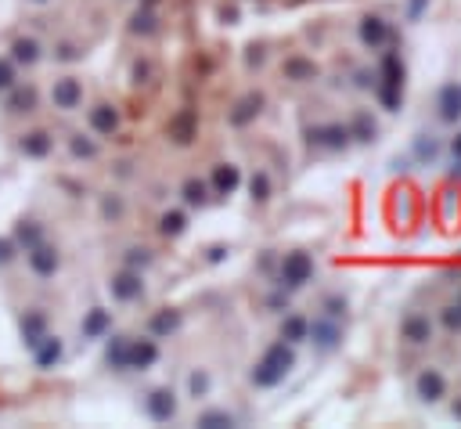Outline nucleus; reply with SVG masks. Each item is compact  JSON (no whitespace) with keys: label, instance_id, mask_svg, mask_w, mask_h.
Masks as SVG:
<instances>
[{"label":"nucleus","instance_id":"dca6fc26","mask_svg":"<svg viewBox=\"0 0 461 429\" xmlns=\"http://www.w3.org/2000/svg\"><path fill=\"white\" fill-rule=\"evenodd\" d=\"M263 112V94H245L242 101L231 109V123L234 127H249V123Z\"/></svg>","mask_w":461,"mask_h":429},{"label":"nucleus","instance_id":"f3484780","mask_svg":"<svg viewBox=\"0 0 461 429\" xmlns=\"http://www.w3.org/2000/svg\"><path fill=\"white\" fill-rule=\"evenodd\" d=\"M11 238H15V245L22 249V253H29L33 245H40V242H44V224H40V220H18Z\"/></svg>","mask_w":461,"mask_h":429},{"label":"nucleus","instance_id":"b1692460","mask_svg":"<svg viewBox=\"0 0 461 429\" xmlns=\"http://www.w3.org/2000/svg\"><path fill=\"white\" fill-rule=\"evenodd\" d=\"M306 335H313V343H318L321 350H331L339 343V329L331 325V321H313V325L306 329Z\"/></svg>","mask_w":461,"mask_h":429},{"label":"nucleus","instance_id":"f8f14e48","mask_svg":"<svg viewBox=\"0 0 461 429\" xmlns=\"http://www.w3.org/2000/svg\"><path fill=\"white\" fill-rule=\"evenodd\" d=\"M18 152L26 159H47L54 152V137L47 130H29V134H22V141H18Z\"/></svg>","mask_w":461,"mask_h":429},{"label":"nucleus","instance_id":"6ab92c4d","mask_svg":"<svg viewBox=\"0 0 461 429\" xmlns=\"http://www.w3.org/2000/svg\"><path fill=\"white\" fill-rule=\"evenodd\" d=\"M238 181H242V173H238V166H231V163H220L216 170H213V191L216 195H231L234 188H238Z\"/></svg>","mask_w":461,"mask_h":429},{"label":"nucleus","instance_id":"c85d7f7f","mask_svg":"<svg viewBox=\"0 0 461 429\" xmlns=\"http://www.w3.org/2000/svg\"><path fill=\"white\" fill-rule=\"evenodd\" d=\"M180 195H184V202L188 206H206L209 202V184L206 181H184V188H180Z\"/></svg>","mask_w":461,"mask_h":429},{"label":"nucleus","instance_id":"cd10ccee","mask_svg":"<svg viewBox=\"0 0 461 429\" xmlns=\"http://www.w3.org/2000/svg\"><path fill=\"white\" fill-rule=\"evenodd\" d=\"M385 37H390V29H385L382 19H364V22H360V40H364V44L379 47V44H385Z\"/></svg>","mask_w":461,"mask_h":429},{"label":"nucleus","instance_id":"a878e982","mask_svg":"<svg viewBox=\"0 0 461 429\" xmlns=\"http://www.w3.org/2000/svg\"><path fill=\"white\" fill-rule=\"evenodd\" d=\"M306 329H310V325H306L299 314H288V317L281 321V339L296 347V343H303V339H306Z\"/></svg>","mask_w":461,"mask_h":429},{"label":"nucleus","instance_id":"412c9836","mask_svg":"<svg viewBox=\"0 0 461 429\" xmlns=\"http://www.w3.org/2000/svg\"><path fill=\"white\" fill-rule=\"evenodd\" d=\"M98 141L87 137V134H69V155L72 159H83V163H90V159H98Z\"/></svg>","mask_w":461,"mask_h":429},{"label":"nucleus","instance_id":"2eb2a0df","mask_svg":"<svg viewBox=\"0 0 461 429\" xmlns=\"http://www.w3.org/2000/svg\"><path fill=\"white\" fill-rule=\"evenodd\" d=\"M47 332H51V329H47V314H44V310H36V307H33V310L22 314V343H26L29 350L40 343Z\"/></svg>","mask_w":461,"mask_h":429},{"label":"nucleus","instance_id":"7ed1b4c3","mask_svg":"<svg viewBox=\"0 0 461 429\" xmlns=\"http://www.w3.org/2000/svg\"><path fill=\"white\" fill-rule=\"evenodd\" d=\"M310 278H313V260L306 253H288L281 260V285L285 289H303Z\"/></svg>","mask_w":461,"mask_h":429},{"label":"nucleus","instance_id":"79ce46f5","mask_svg":"<svg viewBox=\"0 0 461 429\" xmlns=\"http://www.w3.org/2000/svg\"><path fill=\"white\" fill-rule=\"evenodd\" d=\"M54 58H62V62H76V58H80V51L72 47V44H62V47H58V55H54Z\"/></svg>","mask_w":461,"mask_h":429},{"label":"nucleus","instance_id":"bb28decb","mask_svg":"<svg viewBox=\"0 0 461 429\" xmlns=\"http://www.w3.org/2000/svg\"><path fill=\"white\" fill-rule=\"evenodd\" d=\"M429 335H433L429 317H408L403 321V339H408V343H426Z\"/></svg>","mask_w":461,"mask_h":429},{"label":"nucleus","instance_id":"ddd939ff","mask_svg":"<svg viewBox=\"0 0 461 429\" xmlns=\"http://www.w3.org/2000/svg\"><path fill=\"white\" fill-rule=\"evenodd\" d=\"M18 69H33L36 62H40L44 58V47H40V40H36V37H18L15 44H11V55H8Z\"/></svg>","mask_w":461,"mask_h":429},{"label":"nucleus","instance_id":"c03bdc74","mask_svg":"<svg viewBox=\"0 0 461 429\" xmlns=\"http://www.w3.org/2000/svg\"><path fill=\"white\" fill-rule=\"evenodd\" d=\"M324 307H328V314H331V317H339V314L346 310V299H336V296H331V299L324 303Z\"/></svg>","mask_w":461,"mask_h":429},{"label":"nucleus","instance_id":"1a4fd4ad","mask_svg":"<svg viewBox=\"0 0 461 429\" xmlns=\"http://www.w3.org/2000/svg\"><path fill=\"white\" fill-rule=\"evenodd\" d=\"M87 123H90V130H94V134L112 137V134H119V109H116V105H108V101H101V105L90 109Z\"/></svg>","mask_w":461,"mask_h":429},{"label":"nucleus","instance_id":"f03ea898","mask_svg":"<svg viewBox=\"0 0 461 429\" xmlns=\"http://www.w3.org/2000/svg\"><path fill=\"white\" fill-rule=\"evenodd\" d=\"M108 292H112V299L119 303H134L144 296V278L141 271H134V267H123L119 274H112V281H108Z\"/></svg>","mask_w":461,"mask_h":429},{"label":"nucleus","instance_id":"6e6552de","mask_svg":"<svg viewBox=\"0 0 461 429\" xmlns=\"http://www.w3.org/2000/svg\"><path fill=\"white\" fill-rule=\"evenodd\" d=\"M144 408H148V415L155 422H170L177 415V393L170 386H159V389H152L148 397H144Z\"/></svg>","mask_w":461,"mask_h":429},{"label":"nucleus","instance_id":"f704fd0d","mask_svg":"<svg viewBox=\"0 0 461 429\" xmlns=\"http://www.w3.org/2000/svg\"><path fill=\"white\" fill-rule=\"evenodd\" d=\"M130 29L141 33V37H152V33H155V15H152V8L137 11V15H134V22H130Z\"/></svg>","mask_w":461,"mask_h":429},{"label":"nucleus","instance_id":"58836bf2","mask_svg":"<svg viewBox=\"0 0 461 429\" xmlns=\"http://www.w3.org/2000/svg\"><path fill=\"white\" fill-rule=\"evenodd\" d=\"M18 253H22V249L15 245V238H0V267H11L18 260Z\"/></svg>","mask_w":461,"mask_h":429},{"label":"nucleus","instance_id":"0eeeda50","mask_svg":"<svg viewBox=\"0 0 461 429\" xmlns=\"http://www.w3.org/2000/svg\"><path fill=\"white\" fill-rule=\"evenodd\" d=\"M62 357H65V343H62L58 335H51V332H47V335L40 339V343L33 347V365L40 368V371L58 368V365H62Z\"/></svg>","mask_w":461,"mask_h":429},{"label":"nucleus","instance_id":"4be33fe9","mask_svg":"<svg viewBox=\"0 0 461 429\" xmlns=\"http://www.w3.org/2000/svg\"><path fill=\"white\" fill-rule=\"evenodd\" d=\"M126 353H130V335H112V343H108V350H105L108 368L126 371Z\"/></svg>","mask_w":461,"mask_h":429},{"label":"nucleus","instance_id":"49530a36","mask_svg":"<svg viewBox=\"0 0 461 429\" xmlns=\"http://www.w3.org/2000/svg\"><path fill=\"white\" fill-rule=\"evenodd\" d=\"M29 4H51V0H29Z\"/></svg>","mask_w":461,"mask_h":429},{"label":"nucleus","instance_id":"393cba45","mask_svg":"<svg viewBox=\"0 0 461 429\" xmlns=\"http://www.w3.org/2000/svg\"><path fill=\"white\" fill-rule=\"evenodd\" d=\"M170 137L177 141V145H188V141L195 137V112H177L173 123H170Z\"/></svg>","mask_w":461,"mask_h":429},{"label":"nucleus","instance_id":"5701e85b","mask_svg":"<svg viewBox=\"0 0 461 429\" xmlns=\"http://www.w3.org/2000/svg\"><path fill=\"white\" fill-rule=\"evenodd\" d=\"M440 116H444L447 123L461 119V87L458 83L444 87V94H440Z\"/></svg>","mask_w":461,"mask_h":429},{"label":"nucleus","instance_id":"9b49d317","mask_svg":"<svg viewBox=\"0 0 461 429\" xmlns=\"http://www.w3.org/2000/svg\"><path fill=\"white\" fill-rule=\"evenodd\" d=\"M108 329H112V314H108L105 307H90L80 321V335L83 339H105Z\"/></svg>","mask_w":461,"mask_h":429},{"label":"nucleus","instance_id":"a211bd4d","mask_svg":"<svg viewBox=\"0 0 461 429\" xmlns=\"http://www.w3.org/2000/svg\"><path fill=\"white\" fill-rule=\"evenodd\" d=\"M346 141H349V130H346V127H339V123L310 130V145H318V148H342Z\"/></svg>","mask_w":461,"mask_h":429},{"label":"nucleus","instance_id":"aec40b11","mask_svg":"<svg viewBox=\"0 0 461 429\" xmlns=\"http://www.w3.org/2000/svg\"><path fill=\"white\" fill-rule=\"evenodd\" d=\"M444 389H447V383H444V375H440V371H421L418 375V397L421 401H440V397H444Z\"/></svg>","mask_w":461,"mask_h":429},{"label":"nucleus","instance_id":"e433bc0d","mask_svg":"<svg viewBox=\"0 0 461 429\" xmlns=\"http://www.w3.org/2000/svg\"><path fill=\"white\" fill-rule=\"evenodd\" d=\"M349 137H360V141H372L375 137V123L367 116H357L354 119V130H349Z\"/></svg>","mask_w":461,"mask_h":429},{"label":"nucleus","instance_id":"4c0bfd02","mask_svg":"<svg viewBox=\"0 0 461 429\" xmlns=\"http://www.w3.org/2000/svg\"><path fill=\"white\" fill-rule=\"evenodd\" d=\"M152 263V253L148 249H126V267H134V271H141V267H148Z\"/></svg>","mask_w":461,"mask_h":429},{"label":"nucleus","instance_id":"a19ab883","mask_svg":"<svg viewBox=\"0 0 461 429\" xmlns=\"http://www.w3.org/2000/svg\"><path fill=\"white\" fill-rule=\"evenodd\" d=\"M101 213H105V217H119V213H123V202H119V199H105V202H101Z\"/></svg>","mask_w":461,"mask_h":429},{"label":"nucleus","instance_id":"4468645a","mask_svg":"<svg viewBox=\"0 0 461 429\" xmlns=\"http://www.w3.org/2000/svg\"><path fill=\"white\" fill-rule=\"evenodd\" d=\"M36 101H40V91L29 83V87H22V83H15L11 91H8V101H4V109L8 112H36Z\"/></svg>","mask_w":461,"mask_h":429},{"label":"nucleus","instance_id":"f257e3e1","mask_svg":"<svg viewBox=\"0 0 461 429\" xmlns=\"http://www.w3.org/2000/svg\"><path fill=\"white\" fill-rule=\"evenodd\" d=\"M296 368V350H292V343H274L263 357H260V365L252 368V386H260V389H270V386H278L285 383V375Z\"/></svg>","mask_w":461,"mask_h":429},{"label":"nucleus","instance_id":"39448f33","mask_svg":"<svg viewBox=\"0 0 461 429\" xmlns=\"http://www.w3.org/2000/svg\"><path fill=\"white\" fill-rule=\"evenodd\" d=\"M26 260H29V271H33L36 278H54V274H58V267H62L58 249H54L47 238H44L40 245H33L29 253H26Z\"/></svg>","mask_w":461,"mask_h":429},{"label":"nucleus","instance_id":"37998d69","mask_svg":"<svg viewBox=\"0 0 461 429\" xmlns=\"http://www.w3.org/2000/svg\"><path fill=\"white\" fill-rule=\"evenodd\" d=\"M444 321H447V329H461V307H447Z\"/></svg>","mask_w":461,"mask_h":429},{"label":"nucleus","instance_id":"423d86ee","mask_svg":"<svg viewBox=\"0 0 461 429\" xmlns=\"http://www.w3.org/2000/svg\"><path fill=\"white\" fill-rule=\"evenodd\" d=\"M400 87H403L400 58L385 55V62H382V101H385V109H397V105H400Z\"/></svg>","mask_w":461,"mask_h":429},{"label":"nucleus","instance_id":"ea45409f","mask_svg":"<svg viewBox=\"0 0 461 429\" xmlns=\"http://www.w3.org/2000/svg\"><path fill=\"white\" fill-rule=\"evenodd\" d=\"M188 386H191V397H195V401L206 397V393H209V375H206V371H195L191 379H188Z\"/></svg>","mask_w":461,"mask_h":429},{"label":"nucleus","instance_id":"de8ad7c7","mask_svg":"<svg viewBox=\"0 0 461 429\" xmlns=\"http://www.w3.org/2000/svg\"><path fill=\"white\" fill-rule=\"evenodd\" d=\"M454 415H461V404H454Z\"/></svg>","mask_w":461,"mask_h":429},{"label":"nucleus","instance_id":"20e7f679","mask_svg":"<svg viewBox=\"0 0 461 429\" xmlns=\"http://www.w3.org/2000/svg\"><path fill=\"white\" fill-rule=\"evenodd\" d=\"M51 105H54V109H62V112L80 109V105H83V83H80L76 76L54 80V83H51Z\"/></svg>","mask_w":461,"mask_h":429},{"label":"nucleus","instance_id":"09e8293b","mask_svg":"<svg viewBox=\"0 0 461 429\" xmlns=\"http://www.w3.org/2000/svg\"><path fill=\"white\" fill-rule=\"evenodd\" d=\"M458 307H461V303H458Z\"/></svg>","mask_w":461,"mask_h":429},{"label":"nucleus","instance_id":"a18cd8bd","mask_svg":"<svg viewBox=\"0 0 461 429\" xmlns=\"http://www.w3.org/2000/svg\"><path fill=\"white\" fill-rule=\"evenodd\" d=\"M454 155H461V137L454 141Z\"/></svg>","mask_w":461,"mask_h":429},{"label":"nucleus","instance_id":"9d476101","mask_svg":"<svg viewBox=\"0 0 461 429\" xmlns=\"http://www.w3.org/2000/svg\"><path fill=\"white\" fill-rule=\"evenodd\" d=\"M159 361V347L155 339H130V353H126V368L134 371H144Z\"/></svg>","mask_w":461,"mask_h":429},{"label":"nucleus","instance_id":"473e14b6","mask_svg":"<svg viewBox=\"0 0 461 429\" xmlns=\"http://www.w3.org/2000/svg\"><path fill=\"white\" fill-rule=\"evenodd\" d=\"M15 83H18V65L4 55V58H0V94H8Z\"/></svg>","mask_w":461,"mask_h":429},{"label":"nucleus","instance_id":"c756f323","mask_svg":"<svg viewBox=\"0 0 461 429\" xmlns=\"http://www.w3.org/2000/svg\"><path fill=\"white\" fill-rule=\"evenodd\" d=\"M184 227H188V217H184L180 209H170V213H162V220H159V231L166 238H177L184 235Z\"/></svg>","mask_w":461,"mask_h":429},{"label":"nucleus","instance_id":"c9c22d12","mask_svg":"<svg viewBox=\"0 0 461 429\" xmlns=\"http://www.w3.org/2000/svg\"><path fill=\"white\" fill-rule=\"evenodd\" d=\"M249 191H252L256 202H267V199H270V177H267V173H252Z\"/></svg>","mask_w":461,"mask_h":429},{"label":"nucleus","instance_id":"2f4dec72","mask_svg":"<svg viewBox=\"0 0 461 429\" xmlns=\"http://www.w3.org/2000/svg\"><path fill=\"white\" fill-rule=\"evenodd\" d=\"M180 329V314L177 310H159L155 317H152V332L155 335H173Z\"/></svg>","mask_w":461,"mask_h":429},{"label":"nucleus","instance_id":"72a5a7b5","mask_svg":"<svg viewBox=\"0 0 461 429\" xmlns=\"http://www.w3.org/2000/svg\"><path fill=\"white\" fill-rule=\"evenodd\" d=\"M198 426H206V429H227V426H234V415H227V411H206V415H198Z\"/></svg>","mask_w":461,"mask_h":429},{"label":"nucleus","instance_id":"7c9ffc66","mask_svg":"<svg viewBox=\"0 0 461 429\" xmlns=\"http://www.w3.org/2000/svg\"><path fill=\"white\" fill-rule=\"evenodd\" d=\"M285 76L296 80V83L313 80V76H318V65H313V62H303V58H288V62H285Z\"/></svg>","mask_w":461,"mask_h":429}]
</instances>
